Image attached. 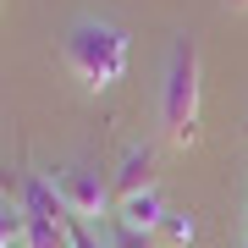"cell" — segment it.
Listing matches in <instances>:
<instances>
[{
    "label": "cell",
    "instance_id": "cell-1",
    "mask_svg": "<svg viewBox=\"0 0 248 248\" xmlns=\"http://www.w3.org/2000/svg\"><path fill=\"white\" fill-rule=\"evenodd\" d=\"M66 72L83 83V89H110L116 78L127 72V55H133V39H127V28L122 22H105V17H83V22H72L66 28Z\"/></svg>",
    "mask_w": 248,
    "mask_h": 248
},
{
    "label": "cell",
    "instance_id": "cell-2",
    "mask_svg": "<svg viewBox=\"0 0 248 248\" xmlns=\"http://www.w3.org/2000/svg\"><path fill=\"white\" fill-rule=\"evenodd\" d=\"M199 99H204V61H199V39H177L166 61V83H160V127L171 143H193L199 138Z\"/></svg>",
    "mask_w": 248,
    "mask_h": 248
},
{
    "label": "cell",
    "instance_id": "cell-3",
    "mask_svg": "<svg viewBox=\"0 0 248 248\" xmlns=\"http://www.w3.org/2000/svg\"><path fill=\"white\" fill-rule=\"evenodd\" d=\"M55 193H61V204H66V215L72 221H83V226H105V215H110V182L99 177V171H89V166H66L61 177H55Z\"/></svg>",
    "mask_w": 248,
    "mask_h": 248
},
{
    "label": "cell",
    "instance_id": "cell-4",
    "mask_svg": "<svg viewBox=\"0 0 248 248\" xmlns=\"http://www.w3.org/2000/svg\"><path fill=\"white\" fill-rule=\"evenodd\" d=\"M155 187V149H127L122 160V171H116V199H138V193H149Z\"/></svg>",
    "mask_w": 248,
    "mask_h": 248
},
{
    "label": "cell",
    "instance_id": "cell-5",
    "mask_svg": "<svg viewBox=\"0 0 248 248\" xmlns=\"http://www.w3.org/2000/svg\"><path fill=\"white\" fill-rule=\"evenodd\" d=\"M122 226H133V232H155V226H166V204H160V193L149 187V193H138V199H127L122 204V215H116Z\"/></svg>",
    "mask_w": 248,
    "mask_h": 248
},
{
    "label": "cell",
    "instance_id": "cell-6",
    "mask_svg": "<svg viewBox=\"0 0 248 248\" xmlns=\"http://www.w3.org/2000/svg\"><path fill=\"white\" fill-rule=\"evenodd\" d=\"M22 248H72V221H45V215H33Z\"/></svg>",
    "mask_w": 248,
    "mask_h": 248
},
{
    "label": "cell",
    "instance_id": "cell-7",
    "mask_svg": "<svg viewBox=\"0 0 248 248\" xmlns=\"http://www.w3.org/2000/svg\"><path fill=\"white\" fill-rule=\"evenodd\" d=\"M105 237H110V248H160L155 232H133V226H122V221H110Z\"/></svg>",
    "mask_w": 248,
    "mask_h": 248
},
{
    "label": "cell",
    "instance_id": "cell-8",
    "mask_svg": "<svg viewBox=\"0 0 248 248\" xmlns=\"http://www.w3.org/2000/svg\"><path fill=\"white\" fill-rule=\"evenodd\" d=\"M166 226H171V237H177V243L193 237V221H182V215H166Z\"/></svg>",
    "mask_w": 248,
    "mask_h": 248
},
{
    "label": "cell",
    "instance_id": "cell-9",
    "mask_svg": "<svg viewBox=\"0 0 248 248\" xmlns=\"http://www.w3.org/2000/svg\"><path fill=\"white\" fill-rule=\"evenodd\" d=\"M226 6H232V11H248V0H226Z\"/></svg>",
    "mask_w": 248,
    "mask_h": 248
},
{
    "label": "cell",
    "instance_id": "cell-10",
    "mask_svg": "<svg viewBox=\"0 0 248 248\" xmlns=\"http://www.w3.org/2000/svg\"><path fill=\"white\" fill-rule=\"evenodd\" d=\"M243 248H248V243H243Z\"/></svg>",
    "mask_w": 248,
    "mask_h": 248
}]
</instances>
